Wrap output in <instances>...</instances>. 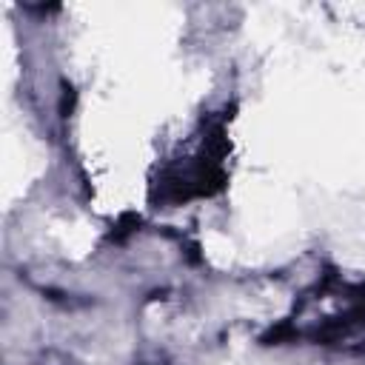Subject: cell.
Wrapping results in <instances>:
<instances>
[{"label": "cell", "mask_w": 365, "mask_h": 365, "mask_svg": "<svg viewBox=\"0 0 365 365\" xmlns=\"http://www.w3.org/2000/svg\"><path fill=\"white\" fill-rule=\"evenodd\" d=\"M220 123H205L197 140L160 174V200L188 202L217 194L225 185V140Z\"/></svg>", "instance_id": "6da1fadb"}]
</instances>
